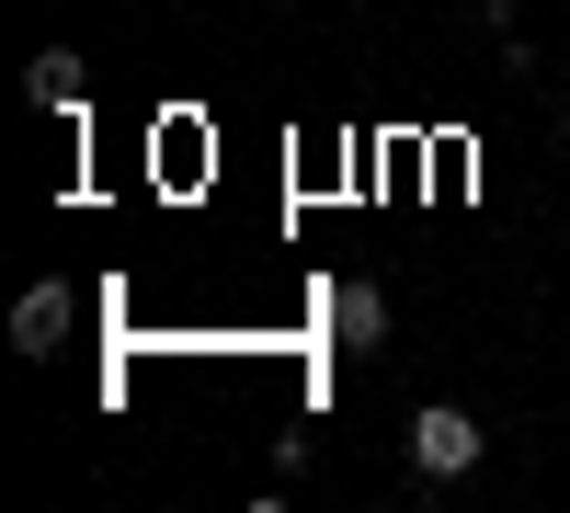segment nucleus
Instances as JSON below:
<instances>
[{"label": "nucleus", "mask_w": 570, "mask_h": 513, "mask_svg": "<svg viewBox=\"0 0 570 513\" xmlns=\"http://www.w3.org/2000/svg\"><path fill=\"white\" fill-rule=\"evenodd\" d=\"M559 126H570V103H559Z\"/></svg>", "instance_id": "39448f33"}, {"label": "nucleus", "mask_w": 570, "mask_h": 513, "mask_svg": "<svg viewBox=\"0 0 570 513\" xmlns=\"http://www.w3.org/2000/svg\"><path fill=\"white\" fill-rule=\"evenodd\" d=\"M480 456H491L480 411H456V399H422V411H411V468H422V480H468Z\"/></svg>", "instance_id": "f257e3e1"}, {"label": "nucleus", "mask_w": 570, "mask_h": 513, "mask_svg": "<svg viewBox=\"0 0 570 513\" xmlns=\"http://www.w3.org/2000/svg\"><path fill=\"white\" fill-rule=\"evenodd\" d=\"M23 103H46V115H69V103H80V58H69V46H46V58L23 69Z\"/></svg>", "instance_id": "20e7f679"}, {"label": "nucleus", "mask_w": 570, "mask_h": 513, "mask_svg": "<svg viewBox=\"0 0 570 513\" xmlns=\"http://www.w3.org/2000/svg\"><path fill=\"white\" fill-rule=\"evenodd\" d=\"M331 343H343V354H389V297H376L365 274L331 286Z\"/></svg>", "instance_id": "7ed1b4c3"}, {"label": "nucleus", "mask_w": 570, "mask_h": 513, "mask_svg": "<svg viewBox=\"0 0 570 513\" xmlns=\"http://www.w3.org/2000/svg\"><path fill=\"white\" fill-rule=\"evenodd\" d=\"M69 319H80L69 286H23V297H12V354H58V343H69Z\"/></svg>", "instance_id": "f03ea898"}]
</instances>
